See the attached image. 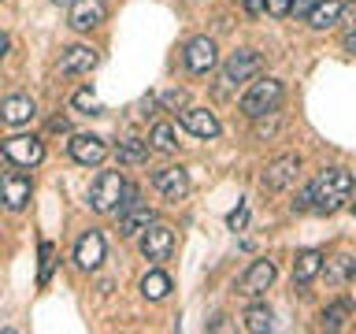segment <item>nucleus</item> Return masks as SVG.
Wrapping results in <instances>:
<instances>
[{
	"label": "nucleus",
	"instance_id": "1",
	"mask_svg": "<svg viewBox=\"0 0 356 334\" xmlns=\"http://www.w3.org/2000/svg\"><path fill=\"white\" fill-rule=\"evenodd\" d=\"M349 200H353V175L345 171V167H327V171L300 193V200L293 208H316L323 216H334V212H341Z\"/></svg>",
	"mask_w": 356,
	"mask_h": 334
},
{
	"label": "nucleus",
	"instance_id": "2",
	"mask_svg": "<svg viewBox=\"0 0 356 334\" xmlns=\"http://www.w3.org/2000/svg\"><path fill=\"white\" fill-rule=\"evenodd\" d=\"M278 104H282V82H278V78H260V82H252L241 97V111L249 119H260L267 111H275Z\"/></svg>",
	"mask_w": 356,
	"mask_h": 334
},
{
	"label": "nucleus",
	"instance_id": "3",
	"mask_svg": "<svg viewBox=\"0 0 356 334\" xmlns=\"http://www.w3.org/2000/svg\"><path fill=\"white\" fill-rule=\"evenodd\" d=\"M0 152H4V160L15 164V167H38L44 160V145H41V138H33V134H15V138H8L0 145Z\"/></svg>",
	"mask_w": 356,
	"mask_h": 334
},
{
	"label": "nucleus",
	"instance_id": "4",
	"mask_svg": "<svg viewBox=\"0 0 356 334\" xmlns=\"http://www.w3.org/2000/svg\"><path fill=\"white\" fill-rule=\"evenodd\" d=\"M141 253H145V260H156V264L171 260L175 230L167 227V223H149V227H145V238H141Z\"/></svg>",
	"mask_w": 356,
	"mask_h": 334
},
{
	"label": "nucleus",
	"instance_id": "5",
	"mask_svg": "<svg viewBox=\"0 0 356 334\" xmlns=\"http://www.w3.org/2000/svg\"><path fill=\"white\" fill-rule=\"evenodd\" d=\"M122 175L119 171H104L93 182V189H89V205H93V212H111L119 205V197H122Z\"/></svg>",
	"mask_w": 356,
	"mask_h": 334
},
{
	"label": "nucleus",
	"instance_id": "6",
	"mask_svg": "<svg viewBox=\"0 0 356 334\" xmlns=\"http://www.w3.org/2000/svg\"><path fill=\"white\" fill-rule=\"evenodd\" d=\"M260 67H264V60H260V52H252V49H238L227 60V67H222V78H227L230 86H238V82H249V78H256L260 74Z\"/></svg>",
	"mask_w": 356,
	"mask_h": 334
},
{
	"label": "nucleus",
	"instance_id": "7",
	"mask_svg": "<svg viewBox=\"0 0 356 334\" xmlns=\"http://www.w3.org/2000/svg\"><path fill=\"white\" fill-rule=\"evenodd\" d=\"M300 171V156H278L275 164H267V171L260 175V186L267 193H278V189H286L289 182L297 178Z\"/></svg>",
	"mask_w": 356,
	"mask_h": 334
},
{
	"label": "nucleus",
	"instance_id": "8",
	"mask_svg": "<svg viewBox=\"0 0 356 334\" xmlns=\"http://www.w3.org/2000/svg\"><path fill=\"white\" fill-rule=\"evenodd\" d=\"M104 15H108L104 0H74L71 11H67V22H71L74 30H93L104 22Z\"/></svg>",
	"mask_w": 356,
	"mask_h": 334
},
{
	"label": "nucleus",
	"instance_id": "9",
	"mask_svg": "<svg viewBox=\"0 0 356 334\" xmlns=\"http://www.w3.org/2000/svg\"><path fill=\"white\" fill-rule=\"evenodd\" d=\"M108 156V145L97 138V134H74L71 138V160L74 164H86V167H93L100 164Z\"/></svg>",
	"mask_w": 356,
	"mask_h": 334
},
{
	"label": "nucleus",
	"instance_id": "10",
	"mask_svg": "<svg viewBox=\"0 0 356 334\" xmlns=\"http://www.w3.org/2000/svg\"><path fill=\"white\" fill-rule=\"evenodd\" d=\"M275 275H278V271H275L271 260H256L249 271H245V278L238 283V294H245V297H260L264 289L275 283Z\"/></svg>",
	"mask_w": 356,
	"mask_h": 334
},
{
	"label": "nucleus",
	"instance_id": "11",
	"mask_svg": "<svg viewBox=\"0 0 356 334\" xmlns=\"http://www.w3.org/2000/svg\"><path fill=\"white\" fill-rule=\"evenodd\" d=\"M152 186L160 189L167 200H182L189 193V175H186V167H163V171H156Z\"/></svg>",
	"mask_w": 356,
	"mask_h": 334
},
{
	"label": "nucleus",
	"instance_id": "12",
	"mask_svg": "<svg viewBox=\"0 0 356 334\" xmlns=\"http://www.w3.org/2000/svg\"><path fill=\"white\" fill-rule=\"evenodd\" d=\"M74 260H78V267H86V271H97V267L104 264V238H100L97 230L82 234L74 245Z\"/></svg>",
	"mask_w": 356,
	"mask_h": 334
},
{
	"label": "nucleus",
	"instance_id": "13",
	"mask_svg": "<svg viewBox=\"0 0 356 334\" xmlns=\"http://www.w3.org/2000/svg\"><path fill=\"white\" fill-rule=\"evenodd\" d=\"M186 67L193 74H208L216 67V41L211 38H193L186 49Z\"/></svg>",
	"mask_w": 356,
	"mask_h": 334
},
{
	"label": "nucleus",
	"instance_id": "14",
	"mask_svg": "<svg viewBox=\"0 0 356 334\" xmlns=\"http://www.w3.org/2000/svg\"><path fill=\"white\" fill-rule=\"evenodd\" d=\"M0 200H4L11 212L26 208V200H30V178L26 175H4V178H0Z\"/></svg>",
	"mask_w": 356,
	"mask_h": 334
},
{
	"label": "nucleus",
	"instance_id": "15",
	"mask_svg": "<svg viewBox=\"0 0 356 334\" xmlns=\"http://www.w3.org/2000/svg\"><path fill=\"white\" fill-rule=\"evenodd\" d=\"M182 127H186L189 134H197V138H204V141L219 138V119L211 116L208 108H189V111H182Z\"/></svg>",
	"mask_w": 356,
	"mask_h": 334
},
{
	"label": "nucleus",
	"instance_id": "16",
	"mask_svg": "<svg viewBox=\"0 0 356 334\" xmlns=\"http://www.w3.org/2000/svg\"><path fill=\"white\" fill-rule=\"evenodd\" d=\"M97 67V52L89 45H74V49L63 52L60 60V74H89Z\"/></svg>",
	"mask_w": 356,
	"mask_h": 334
},
{
	"label": "nucleus",
	"instance_id": "17",
	"mask_svg": "<svg viewBox=\"0 0 356 334\" xmlns=\"http://www.w3.org/2000/svg\"><path fill=\"white\" fill-rule=\"evenodd\" d=\"M33 111H38V108H33V100L15 93V97H8L4 104H0V119H4L8 127H22V122L33 119Z\"/></svg>",
	"mask_w": 356,
	"mask_h": 334
},
{
	"label": "nucleus",
	"instance_id": "18",
	"mask_svg": "<svg viewBox=\"0 0 356 334\" xmlns=\"http://www.w3.org/2000/svg\"><path fill=\"white\" fill-rule=\"evenodd\" d=\"M319 267H323V253H319V249L297 253V260H293V283H297V286H308L312 278L319 275Z\"/></svg>",
	"mask_w": 356,
	"mask_h": 334
},
{
	"label": "nucleus",
	"instance_id": "19",
	"mask_svg": "<svg viewBox=\"0 0 356 334\" xmlns=\"http://www.w3.org/2000/svg\"><path fill=\"white\" fill-rule=\"evenodd\" d=\"M308 22L316 30H327L334 22H341V0H316V8L308 11Z\"/></svg>",
	"mask_w": 356,
	"mask_h": 334
},
{
	"label": "nucleus",
	"instance_id": "20",
	"mask_svg": "<svg viewBox=\"0 0 356 334\" xmlns=\"http://www.w3.org/2000/svg\"><path fill=\"white\" fill-rule=\"evenodd\" d=\"M149 223H152V212L141 208V205H134V208H127V212L119 216V234H127V238H130V234L145 230Z\"/></svg>",
	"mask_w": 356,
	"mask_h": 334
},
{
	"label": "nucleus",
	"instance_id": "21",
	"mask_svg": "<svg viewBox=\"0 0 356 334\" xmlns=\"http://www.w3.org/2000/svg\"><path fill=\"white\" fill-rule=\"evenodd\" d=\"M141 294L149 301H163L167 294H171V278H167L163 271H149L141 278Z\"/></svg>",
	"mask_w": 356,
	"mask_h": 334
},
{
	"label": "nucleus",
	"instance_id": "22",
	"mask_svg": "<svg viewBox=\"0 0 356 334\" xmlns=\"http://www.w3.org/2000/svg\"><path fill=\"white\" fill-rule=\"evenodd\" d=\"M245 331H252V334H267V331H271V308H267V305H252L249 312H245Z\"/></svg>",
	"mask_w": 356,
	"mask_h": 334
},
{
	"label": "nucleus",
	"instance_id": "23",
	"mask_svg": "<svg viewBox=\"0 0 356 334\" xmlns=\"http://www.w3.org/2000/svg\"><path fill=\"white\" fill-rule=\"evenodd\" d=\"M149 160V141L130 138L127 145H119V164H145Z\"/></svg>",
	"mask_w": 356,
	"mask_h": 334
},
{
	"label": "nucleus",
	"instance_id": "24",
	"mask_svg": "<svg viewBox=\"0 0 356 334\" xmlns=\"http://www.w3.org/2000/svg\"><path fill=\"white\" fill-rule=\"evenodd\" d=\"M345 319H349V301H338V305H330L327 312H323V327L327 331H341Z\"/></svg>",
	"mask_w": 356,
	"mask_h": 334
},
{
	"label": "nucleus",
	"instance_id": "25",
	"mask_svg": "<svg viewBox=\"0 0 356 334\" xmlns=\"http://www.w3.org/2000/svg\"><path fill=\"white\" fill-rule=\"evenodd\" d=\"M175 130L167 127V122H156L152 127V149H160V152H175Z\"/></svg>",
	"mask_w": 356,
	"mask_h": 334
},
{
	"label": "nucleus",
	"instance_id": "26",
	"mask_svg": "<svg viewBox=\"0 0 356 334\" xmlns=\"http://www.w3.org/2000/svg\"><path fill=\"white\" fill-rule=\"evenodd\" d=\"M52 267H56V245L52 241H41V271H38V283L41 286L52 278Z\"/></svg>",
	"mask_w": 356,
	"mask_h": 334
},
{
	"label": "nucleus",
	"instance_id": "27",
	"mask_svg": "<svg viewBox=\"0 0 356 334\" xmlns=\"http://www.w3.org/2000/svg\"><path fill=\"white\" fill-rule=\"evenodd\" d=\"M74 108L86 111V116H100V111H104V104H100L97 93H89V89H78L74 93Z\"/></svg>",
	"mask_w": 356,
	"mask_h": 334
},
{
	"label": "nucleus",
	"instance_id": "28",
	"mask_svg": "<svg viewBox=\"0 0 356 334\" xmlns=\"http://www.w3.org/2000/svg\"><path fill=\"white\" fill-rule=\"evenodd\" d=\"M227 223H230V230H241L245 223H249V208H245V205H238V208L230 212V219H227Z\"/></svg>",
	"mask_w": 356,
	"mask_h": 334
},
{
	"label": "nucleus",
	"instance_id": "29",
	"mask_svg": "<svg viewBox=\"0 0 356 334\" xmlns=\"http://www.w3.org/2000/svg\"><path fill=\"white\" fill-rule=\"evenodd\" d=\"M264 8H267V15H275V19L289 15V0H264Z\"/></svg>",
	"mask_w": 356,
	"mask_h": 334
},
{
	"label": "nucleus",
	"instance_id": "30",
	"mask_svg": "<svg viewBox=\"0 0 356 334\" xmlns=\"http://www.w3.org/2000/svg\"><path fill=\"white\" fill-rule=\"evenodd\" d=\"M312 8H316V0H289V11H293V15H308Z\"/></svg>",
	"mask_w": 356,
	"mask_h": 334
},
{
	"label": "nucleus",
	"instance_id": "31",
	"mask_svg": "<svg viewBox=\"0 0 356 334\" xmlns=\"http://www.w3.org/2000/svg\"><path fill=\"white\" fill-rule=\"evenodd\" d=\"M163 104H167V108H178V104H186V93H182V89H171V93H163Z\"/></svg>",
	"mask_w": 356,
	"mask_h": 334
},
{
	"label": "nucleus",
	"instance_id": "32",
	"mask_svg": "<svg viewBox=\"0 0 356 334\" xmlns=\"http://www.w3.org/2000/svg\"><path fill=\"white\" fill-rule=\"evenodd\" d=\"M241 4H245L249 15H260V11H264V0H241Z\"/></svg>",
	"mask_w": 356,
	"mask_h": 334
},
{
	"label": "nucleus",
	"instance_id": "33",
	"mask_svg": "<svg viewBox=\"0 0 356 334\" xmlns=\"http://www.w3.org/2000/svg\"><path fill=\"white\" fill-rule=\"evenodd\" d=\"M345 49H349V52L356 56V33H349V38H345Z\"/></svg>",
	"mask_w": 356,
	"mask_h": 334
},
{
	"label": "nucleus",
	"instance_id": "34",
	"mask_svg": "<svg viewBox=\"0 0 356 334\" xmlns=\"http://www.w3.org/2000/svg\"><path fill=\"white\" fill-rule=\"evenodd\" d=\"M4 52H8V38L0 33V60H4Z\"/></svg>",
	"mask_w": 356,
	"mask_h": 334
},
{
	"label": "nucleus",
	"instance_id": "35",
	"mask_svg": "<svg viewBox=\"0 0 356 334\" xmlns=\"http://www.w3.org/2000/svg\"><path fill=\"white\" fill-rule=\"evenodd\" d=\"M52 4H56V8H71L74 0H52Z\"/></svg>",
	"mask_w": 356,
	"mask_h": 334
}]
</instances>
